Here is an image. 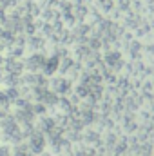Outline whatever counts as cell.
Here are the masks:
<instances>
[{"label":"cell","mask_w":154,"mask_h":156,"mask_svg":"<svg viewBox=\"0 0 154 156\" xmlns=\"http://www.w3.org/2000/svg\"><path fill=\"white\" fill-rule=\"evenodd\" d=\"M26 145H27V149L33 153V154L40 156L44 151H45V147H47V136L38 131V129H33L27 136H26Z\"/></svg>","instance_id":"cell-1"},{"label":"cell","mask_w":154,"mask_h":156,"mask_svg":"<svg viewBox=\"0 0 154 156\" xmlns=\"http://www.w3.org/2000/svg\"><path fill=\"white\" fill-rule=\"evenodd\" d=\"M45 58H47V56H44L40 51H37V53H31V55L24 60V69H27L29 73H40V71L44 69Z\"/></svg>","instance_id":"cell-2"},{"label":"cell","mask_w":154,"mask_h":156,"mask_svg":"<svg viewBox=\"0 0 154 156\" xmlns=\"http://www.w3.org/2000/svg\"><path fill=\"white\" fill-rule=\"evenodd\" d=\"M51 89H53L54 94H67L71 91V82L64 76L53 78L51 80Z\"/></svg>","instance_id":"cell-3"},{"label":"cell","mask_w":154,"mask_h":156,"mask_svg":"<svg viewBox=\"0 0 154 156\" xmlns=\"http://www.w3.org/2000/svg\"><path fill=\"white\" fill-rule=\"evenodd\" d=\"M58 69H60V56L58 55H51L49 58H45V64H44V69H42L45 76H53Z\"/></svg>","instance_id":"cell-4"},{"label":"cell","mask_w":154,"mask_h":156,"mask_svg":"<svg viewBox=\"0 0 154 156\" xmlns=\"http://www.w3.org/2000/svg\"><path fill=\"white\" fill-rule=\"evenodd\" d=\"M11 149H13V156H35L29 149H27L26 144H16V145H13Z\"/></svg>","instance_id":"cell-5"},{"label":"cell","mask_w":154,"mask_h":156,"mask_svg":"<svg viewBox=\"0 0 154 156\" xmlns=\"http://www.w3.org/2000/svg\"><path fill=\"white\" fill-rule=\"evenodd\" d=\"M0 156H13V149L7 144H0Z\"/></svg>","instance_id":"cell-6"},{"label":"cell","mask_w":154,"mask_h":156,"mask_svg":"<svg viewBox=\"0 0 154 156\" xmlns=\"http://www.w3.org/2000/svg\"><path fill=\"white\" fill-rule=\"evenodd\" d=\"M76 156H93V151H87V149H82V151H78Z\"/></svg>","instance_id":"cell-7"}]
</instances>
